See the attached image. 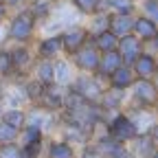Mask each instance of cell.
Instances as JSON below:
<instances>
[{
  "instance_id": "cell-1",
  "label": "cell",
  "mask_w": 158,
  "mask_h": 158,
  "mask_svg": "<svg viewBox=\"0 0 158 158\" xmlns=\"http://www.w3.org/2000/svg\"><path fill=\"white\" fill-rule=\"evenodd\" d=\"M35 24H37V20L29 7L15 11V15L7 24V40L13 44H27L35 33Z\"/></svg>"
},
{
  "instance_id": "cell-2",
  "label": "cell",
  "mask_w": 158,
  "mask_h": 158,
  "mask_svg": "<svg viewBox=\"0 0 158 158\" xmlns=\"http://www.w3.org/2000/svg\"><path fill=\"white\" fill-rule=\"evenodd\" d=\"M106 127H108V136L112 138V141L121 143V145L138 138V127L134 123V118L127 116V114H114L106 123Z\"/></svg>"
},
{
  "instance_id": "cell-3",
  "label": "cell",
  "mask_w": 158,
  "mask_h": 158,
  "mask_svg": "<svg viewBox=\"0 0 158 158\" xmlns=\"http://www.w3.org/2000/svg\"><path fill=\"white\" fill-rule=\"evenodd\" d=\"M68 90H73L75 94H79L88 103H99V99L103 94V86L99 84V77L97 75H79L73 79V84L68 86Z\"/></svg>"
},
{
  "instance_id": "cell-4",
  "label": "cell",
  "mask_w": 158,
  "mask_h": 158,
  "mask_svg": "<svg viewBox=\"0 0 158 158\" xmlns=\"http://www.w3.org/2000/svg\"><path fill=\"white\" fill-rule=\"evenodd\" d=\"M70 57H73V64H75L77 70H81L84 75H94L97 68H99L101 53H99V51L92 46V42H88L86 46H81L77 53H73Z\"/></svg>"
},
{
  "instance_id": "cell-5",
  "label": "cell",
  "mask_w": 158,
  "mask_h": 158,
  "mask_svg": "<svg viewBox=\"0 0 158 158\" xmlns=\"http://www.w3.org/2000/svg\"><path fill=\"white\" fill-rule=\"evenodd\" d=\"M59 37H62V51L68 53V55L77 53L81 46H86V44L90 42V33H88V29L81 27V24L68 27L66 31L59 33Z\"/></svg>"
},
{
  "instance_id": "cell-6",
  "label": "cell",
  "mask_w": 158,
  "mask_h": 158,
  "mask_svg": "<svg viewBox=\"0 0 158 158\" xmlns=\"http://www.w3.org/2000/svg\"><path fill=\"white\" fill-rule=\"evenodd\" d=\"M64 97H66V88H59V86H46L44 88V94L42 99L35 103L40 108H44L46 112H53V114H59L64 110Z\"/></svg>"
},
{
  "instance_id": "cell-7",
  "label": "cell",
  "mask_w": 158,
  "mask_h": 158,
  "mask_svg": "<svg viewBox=\"0 0 158 158\" xmlns=\"http://www.w3.org/2000/svg\"><path fill=\"white\" fill-rule=\"evenodd\" d=\"M46 158H77V147L64 138H51L44 147Z\"/></svg>"
},
{
  "instance_id": "cell-8",
  "label": "cell",
  "mask_w": 158,
  "mask_h": 158,
  "mask_svg": "<svg viewBox=\"0 0 158 158\" xmlns=\"http://www.w3.org/2000/svg\"><path fill=\"white\" fill-rule=\"evenodd\" d=\"M73 79H75V73L68 59H53V84L59 88H68Z\"/></svg>"
},
{
  "instance_id": "cell-9",
  "label": "cell",
  "mask_w": 158,
  "mask_h": 158,
  "mask_svg": "<svg viewBox=\"0 0 158 158\" xmlns=\"http://www.w3.org/2000/svg\"><path fill=\"white\" fill-rule=\"evenodd\" d=\"M134 97L143 106H156L158 103V88L149 79H138V81H134Z\"/></svg>"
},
{
  "instance_id": "cell-10",
  "label": "cell",
  "mask_w": 158,
  "mask_h": 158,
  "mask_svg": "<svg viewBox=\"0 0 158 158\" xmlns=\"http://www.w3.org/2000/svg\"><path fill=\"white\" fill-rule=\"evenodd\" d=\"M141 44H138V37L136 35H123V37H118V55H121V59L125 64H132L136 62V57L141 55V48H138Z\"/></svg>"
},
{
  "instance_id": "cell-11",
  "label": "cell",
  "mask_w": 158,
  "mask_h": 158,
  "mask_svg": "<svg viewBox=\"0 0 158 158\" xmlns=\"http://www.w3.org/2000/svg\"><path fill=\"white\" fill-rule=\"evenodd\" d=\"M62 53V37L57 35H46L37 42V57L40 59H57Z\"/></svg>"
},
{
  "instance_id": "cell-12",
  "label": "cell",
  "mask_w": 158,
  "mask_h": 158,
  "mask_svg": "<svg viewBox=\"0 0 158 158\" xmlns=\"http://www.w3.org/2000/svg\"><path fill=\"white\" fill-rule=\"evenodd\" d=\"M134 29V20L130 18V13H112L108 15V31L116 37L130 35V31Z\"/></svg>"
},
{
  "instance_id": "cell-13",
  "label": "cell",
  "mask_w": 158,
  "mask_h": 158,
  "mask_svg": "<svg viewBox=\"0 0 158 158\" xmlns=\"http://www.w3.org/2000/svg\"><path fill=\"white\" fill-rule=\"evenodd\" d=\"M118 66H123V59L118 55V51H108V53H101V59H99V68H97V77H110Z\"/></svg>"
},
{
  "instance_id": "cell-14",
  "label": "cell",
  "mask_w": 158,
  "mask_h": 158,
  "mask_svg": "<svg viewBox=\"0 0 158 158\" xmlns=\"http://www.w3.org/2000/svg\"><path fill=\"white\" fill-rule=\"evenodd\" d=\"M108 81H110V88H116V90H127L130 86H134V70L130 66H118L110 77H108Z\"/></svg>"
},
{
  "instance_id": "cell-15",
  "label": "cell",
  "mask_w": 158,
  "mask_h": 158,
  "mask_svg": "<svg viewBox=\"0 0 158 158\" xmlns=\"http://www.w3.org/2000/svg\"><path fill=\"white\" fill-rule=\"evenodd\" d=\"M0 121L20 132L27 125V108H5L0 114Z\"/></svg>"
},
{
  "instance_id": "cell-16",
  "label": "cell",
  "mask_w": 158,
  "mask_h": 158,
  "mask_svg": "<svg viewBox=\"0 0 158 158\" xmlns=\"http://www.w3.org/2000/svg\"><path fill=\"white\" fill-rule=\"evenodd\" d=\"M33 79L42 86H53V59H37L33 64Z\"/></svg>"
},
{
  "instance_id": "cell-17",
  "label": "cell",
  "mask_w": 158,
  "mask_h": 158,
  "mask_svg": "<svg viewBox=\"0 0 158 158\" xmlns=\"http://www.w3.org/2000/svg\"><path fill=\"white\" fill-rule=\"evenodd\" d=\"M92 46L99 51V53H108V51H116L118 46V37L112 35L110 31H103V33H97L92 35Z\"/></svg>"
},
{
  "instance_id": "cell-18",
  "label": "cell",
  "mask_w": 158,
  "mask_h": 158,
  "mask_svg": "<svg viewBox=\"0 0 158 158\" xmlns=\"http://www.w3.org/2000/svg\"><path fill=\"white\" fill-rule=\"evenodd\" d=\"M44 141H46V134L37 127H31V125H24L18 136L20 145H33V143H44Z\"/></svg>"
},
{
  "instance_id": "cell-19",
  "label": "cell",
  "mask_w": 158,
  "mask_h": 158,
  "mask_svg": "<svg viewBox=\"0 0 158 158\" xmlns=\"http://www.w3.org/2000/svg\"><path fill=\"white\" fill-rule=\"evenodd\" d=\"M22 88H24V94H27V99H29V103H31V106H35L40 99H42V94H44V88H46V86H42V84L37 81V79L29 77V79H24V81H22Z\"/></svg>"
},
{
  "instance_id": "cell-20",
  "label": "cell",
  "mask_w": 158,
  "mask_h": 158,
  "mask_svg": "<svg viewBox=\"0 0 158 158\" xmlns=\"http://www.w3.org/2000/svg\"><path fill=\"white\" fill-rule=\"evenodd\" d=\"M53 5L55 0H35V2H31V13L35 15L37 22H46V20L51 18V11H53Z\"/></svg>"
},
{
  "instance_id": "cell-21",
  "label": "cell",
  "mask_w": 158,
  "mask_h": 158,
  "mask_svg": "<svg viewBox=\"0 0 158 158\" xmlns=\"http://www.w3.org/2000/svg\"><path fill=\"white\" fill-rule=\"evenodd\" d=\"M134 66H136V73H138L141 79H149L156 73V62H154V57H149V55H138Z\"/></svg>"
},
{
  "instance_id": "cell-22",
  "label": "cell",
  "mask_w": 158,
  "mask_h": 158,
  "mask_svg": "<svg viewBox=\"0 0 158 158\" xmlns=\"http://www.w3.org/2000/svg\"><path fill=\"white\" fill-rule=\"evenodd\" d=\"M70 5L79 15H94L101 9V0H70Z\"/></svg>"
},
{
  "instance_id": "cell-23",
  "label": "cell",
  "mask_w": 158,
  "mask_h": 158,
  "mask_svg": "<svg viewBox=\"0 0 158 158\" xmlns=\"http://www.w3.org/2000/svg\"><path fill=\"white\" fill-rule=\"evenodd\" d=\"M13 62H11V53L9 48H0V81L2 79H9L13 77Z\"/></svg>"
},
{
  "instance_id": "cell-24",
  "label": "cell",
  "mask_w": 158,
  "mask_h": 158,
  "mask_svg": "<svg viewBox=\"0 0 158 158\" xmlns=\"http://www.w3.org/2000/svg\"><path fill=\"white\" fill-rule=\"evenodd\" d=\"M134 29H136L138 35H141V40H149V37L156 35V24L152 22V20H147V18L136 20V22H134Z\"/></svg>"
},
{
  "instance_id": "cell-25",
  "label": "cell",
  "mask_w": 158,
  "mask_h": 158,
  "mask_svg": "<svg viewBox=\"0 0 158 158\" xmlns=\"http://www.w3.org/2000/svg\"><path fill=\"white\" fill-rule=\"evenodd\" d=\"M86 29H88V33H90V35H97V33H103V31H108V15L97 11V13L92 15L90 24H88Z\"/></svg>"
},
{
  "instance_id": "cell-26",
  "label": "cell",
  "mask_w": 158,
  "mask_h": 158,
  "mask_svg": "<svg viewBox=\"0 0 158 158\" xmlns=\"http://www.w3.org/2000/svg\"><path fill=\"white\" fill-rule=\"evenodd\" d=\"M0 158H22V145L18 141L0 145Z\"/></svg>"
},
{
  "instance_id": "cell-27",
  "label": "cell",
  "mask_w": 158,
  "mask_h": 158,
  "mask_svg": "<svg viewBox=\"0 0 158 158\" xmlns=\"http://www.w3.org/2000/svg\"><path fill=\"white\" fill-rule=\"evenodd\" d=\"M18 136H20L18 130H13V127H9L7 123L0 121V145H2V143H13V141H18Z\"/></svg>"
},
{
  "instance_id": "cell-28",
  "label": "cell",
  "mask_w": 158,
  "mask_h": 158,
  "mask_svg": "<svg viewBox=\"0 0 158 158\" xmlns=\"http://www.w3.org/2000/svg\"><path fill=\"white\" fill-rule=\"evenodd\" d=\"M106 5L114 13H130L132 11V0H106Z\"/></svg>"
},
{
  "instance_id": "cell-29",
  "label": "cell",
  "mask_w": 158,
  "mask_h": 158,
  "mask_svg": "<svg viewBox=\"0 0 158 158\" xmlns=\"http://www.w3.org/2000/svg\"><path fill=\"white\" fill-rule=\"evenodd\" d=\"M77 158H106V156L94 147V143H86V145L81 147V152L77 154Z\"/></svg>"
},
{
  "instance_id": "cell-30",
  "label": "cell",
  "mask_w": 158,
  "mask_h": 158,
  "mask_svg": "<svg viewBox=\"0 0 158 158\" xmlns=\"http://www.w3.org/2000/svg\"><path fill=\"white\" fill-rule=\"evenodd\" d=\"M145 11L152 15V20L158 22V0H147V2H145Z\"/></svg>"
},
{
  "instance_id": "cell-31",
  "label": "cell",
  "mask_w": 158,
  "mask_h": 158,
  "mask_svg": "<svg viewBox=\"0 0 158 158\" xmlns=\"http://www.w3.org/2000/svg\"><path fill=\"white\" fill-rule=\"evenodd\" d=\"M7 18H9V7L5 2H0V24H5Z\"/></svg>"
},
{
  "instance_id": "cell-32",
  "label": "cell",
  "mask_w": 158,
  "mask_h": 158,
  "mask_svg": "<svg viewBox=\"0 0 158 158\" xmlns=\"http://www.w3.org/2000/svg\"><path fill=\"white\" fill-rule=\"evenodd\" d=\"M2 2H5V5H7L9 9H11V7H15V9H18L20 5H24V2H27V0H2Z\"/></svg>"
},
{
  "instance_id": "cell-33",
  "label": "cell",
  "mask_w": 158,
  "mask_h": 158,
  "mask_svg": "<svg viewBox=\"0 0 158 158\" xmlns=\"http://www.w3.org/2000/svg\"><path fill=\"white\" fill-rule=\"evenodd\" d=\"M149 138H152V143H154V147H158V123L154 125V130H152V136H149Z\"/></svg>"
},
{
  "instance_id": "cell-34",
  "label": "cell",
  "mask_w": 158,
  "mask_h": 158,
  "mask_svg": "<svg viewBox=\"0 0 158 158\" xmlns=\"http://www.w3.org/2000/svg\"><path fill=\"white\" fill-rule=\"evenodd\" d=\"M5 42H7V27L0 24V46H2Z\"/></svg>"
},
{
  "instance_id": "cell-35",
  "label": "cell",
  "mask_w": 158,
  "mask_h": 158,
  "mask_svg": "<svg viewBox=\"0 0 158 158\" xmlns=\"http://www.w3.org/2000/svg\"><path fill=\"white\" fill-rule=\"evenodd\" d=\"M152 158H158V147H156V149L152 152Z\"/></svg>"
},
{
  "instance_id": "cell-36",
  "label": "cell",
  "mask_w": 158,
  "mask_h": 158,
  "mask_svg": "<svg viewBox=\"0 0 158 158\" xmlns=\"http://www.w3.org/2000/svg\"><path fill=\"white\" fill-rule=\"evenodd\" d=\"M0 2H2V0H0Z\"/></svg>"
}]
</instances>
